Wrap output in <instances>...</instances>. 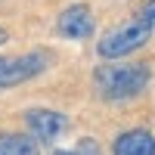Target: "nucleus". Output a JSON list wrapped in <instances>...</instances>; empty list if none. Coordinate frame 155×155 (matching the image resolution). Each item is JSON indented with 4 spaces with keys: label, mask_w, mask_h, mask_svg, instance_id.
Masks as SVG:
<instances>
[{
    "label": "nucleus",
    "mask_w": 155,
    "mask_h": 155,
    "mask_svg": "<svg viewBox=\"0 0 155 155\" xmlns=\"http://www.w3.org/2000/svg\"><path fill=\"white\" fill-rule=\"evenodd\" d=\"M140 19H143V22L149 25V28H155V0H149V3H146L143 9H140Z\"/></svg>",
    "instance_id": "nucleus-8"
},
{
    "label": "nucleus",
    "mask_w": 155,
    "mask_h": 155,
    "mask_svg": "<svg viewBox=\"0 0 155 155\" xmlns=\"http://www.w3.org/2000/svg\"><path fill=\"white\" fill-rule=\"evenodd\" d=\"M25 124H28V130L37 143H50L68 127V118L56 109H31L25 115Z\"/></svg>",
    "instance_id": "nucleus-4"
},
{
    "label": "nucleus",
    "mask_w": 155,
    "mask_h": 155,
    "mask_svg": "<svg viewBox=\"0 0 155 155\" xmlns=\"http://www.w3.org/2000/svg\"><path fill=\"white\" fill-rule=\"evenodd\" d=\"M56 155H102V152H99V146H96V140L84 137V140H78V146H74L71 152H56Z\"/></svg>",
    "instance_id": "nucleus-7"
},
{
    "label": "nucleus",
    "mask_w": 155,
    "mask_h": 155,
    "mask_svg": "<svg viewBox=\"0 0 155 155\" xmlns=\"http://www.w3.org/2000/svg\"><path fill=\"white\" fill-rule=\"evenodd\" d=\"M149 37H152V28L137 16V19H127L124 25H118V28L106 31V34L99 37L96 50H99L102 59H121V56H130L134 50L146 47Z\"/></svg>",
    "instance_id": "nucleus-2"
},
{
    "label": "nucleus",
    "mask_w": 155,
    "mask_h": 155,
    "mask_svg": "<svg viewBox=\"0 0 155 155\" xmlns=\"http://www.w3.org/2000/svg\"><path fill=\"white\" fill-rule=\"evenodd\" d=\"M56 28L62 37H71V41H87L93 37V12H90L87 3H71L59 12Z\"/></svg>",
    "instance_id": "nucleus-3"
},
{
    "label": "nucleus",
    "mask_w": 155,
    "mask_h": 155,
    "mask_svg": "<svg viewBox=\"0 0 155 155\" xmlns=\"http://www.w3.org/2000/svg\"><path fill=\"white\" fill-rule=\"evenodd\" d=\"M6 41H9V31H6V28H0V47H3Z\"/></svg>",
    "instance_id": "nucleus-9"
},
{
    "label": "nucleus",
    "mask_w": 155,
    "mask_h": 155,
    "mask_svg": "<svg viewBox=\"0 0 155 155\" xmlns=\"http://www.w3.org/2000/svg\"><path fill=\"white\" fill-rule=\"evenodd\" d=\"M93 84L102 99L124 102V99H134L146 90L149 68L146 65H99L93 74Z\"/></svg>",
    "instance_id": "nucleus-1"
},
{
    "label": "nucleus",
    "mask_w": 155,
    "mask_h": 155,
    "mask_svg": "<svg viewBox=\"0 0 155 155\" xmlns=\"http://www.w3.org/2000/svg\"><path fill=\"white\" fill-rule=\"evenodd\" d=\"M0 155H41L34 137L25 134H3L0 137Z\"/></svg>",
    "instance_id": "nucleus-6"
},
{
    "label": "nucleus",
    "mask_w": 155,
    "mask_h": 155,
    "mask_svg": "<svg viewBox=\"0 0 155 155\" xmlns=\"http://www.w3.org/2000/svg\"><path fill=\"white\" fill-rule=\"evenodd\" d=\"M115 155H155V137L149 130H127L115 140Z\"/></svg>",
    "instance_id": "nucleus-5"
},
{
    "label": "nucleus",
    "mask_w": 155,
    "mask_h": 155,
    "mask_svg": "<svg viewBox=\"0 0 155 155\" xmlns=\"http://www.w3.org/2000/svg\"><path fill=\"white\" fill-rule=\"evenodd\" d=\"M0 68H3V59H0Z\"/></svg>",
    "instance_id": "nucleus-10"
}]
</instances>
